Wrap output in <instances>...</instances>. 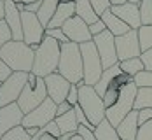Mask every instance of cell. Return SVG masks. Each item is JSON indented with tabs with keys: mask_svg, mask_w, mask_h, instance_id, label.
Segmentation results:
<instances>
[{
	"mask_svg": "<svg viewBox=\"0 0 152 140\" xmlns=\"http://www.w3.org/2000/svg\"><path fill=\"white\" fill-rule=\"evenodd\" d=\"M60 56L61 44L46 35L42 44L35 49V62H33L31 72L39 77H47L51 74H56L58 65H60Z\"/></svg>",
	"mask_w": 152,
	"mask_h": 140,
	"instance_id": "1",
	"label": "cell"
},
{
	"mask_svg": "<svg viewBox=\"0 0 152 140\" xmlns=\"http://www.w3.org/2000/svg\"><path fill=\"white\" fill-rule=\"evenodd\" d=\"M0 58L9 65L12 72L30 74L35 62V49H31L23 40H11L0 49Z\"/></svg>",
	"mask_w": 152,
	"mask_h": 140,
	"instance_id": "2",
	"label": "cell"
},
{
	"mask_svg": "<svg viewBox=\"0 0 152 140\" xmlns=\"http://www.w3.org/2000/svg\"><path fill=\"white\" fill-rule=\"evenodd\" d=\"M58 74H61L72 84H80L84 81V63H82V53L79 44L75 42L61 44Z\"/></svg>",
	"mask_w": 152,
	"mask_h": 140,
	"instance_id": "3",
	"label": "cell"
},
{
	"mask_svg": "<svg viewBox=\"0 0 152 140\" xmlns=\"http://www.w3.org/2000/svg\"><path fill=\"white\" fill-rule=\"evenodd\" d=\"M79 105L93 126H98L105 119V103H103V98L96 93L94 86H88V84L79 86Z\"/></svg>",
	"mask_w": 152,
	"mask_h": 140,
	"instance_id": "4",
	"label": "cell"
},
{
	"mask_svg": "<svg viewBox=\"0 0 152 140\" xmlns=\"http://www.w3.org/2000/svg\"><path fill=\"white\" fill-rule=\"evenodd\" d=\"M46 98H49V96H47V88L44 77H39L33 72H30L28 74V82L23 88L21 96L18 98V105L21 107V110L25 114H28L33 109H37Z\"/></svg>",
	"mask_w": 152,
	"mask_h": 140,
	"instance_id": "5",
	"label": "cell"
},
{
	"mask_svg": "<svg viewBox=\"0 0 152 140\" xmlns=\"http://www.w3.org/2000/svg\"><path fill=\"white\" fill-rule=\"evenodd\" d=\"M137 93H138V86L135 82H129V84L122 86L121 96H119L117 103H115L114 107L107 109V114H105L107 121L112 126L117 128L122 119H124L131 110H135V98H137Z\"/></svg>",
	"mask_w": 152,
	"mask_h": 140,
	"instance_id": "6",
	"label": "cell"
},
{
	"mask_svg": "<svg viewBox=\"0 0 152 140\" xmlns=\"http://www.w3.org/2000/svg\"><path fill=\"white\" fill-rule=\"evenodd\" d=\"M80 46V53H82V63H84V84L88 86H94L103 74V63L98 54V49L94 46V42H84L79 44Z\"/></svg>",
	"mask_w": 152,
	"mask_h": 140,
	"instance_id": "7",
	"label": "cell"
},
{
	"mask_svg": "<svg viewBox=\"0 0 152 140\" xmlns=\"http://www.w3.org/2000/svg\"><path fill=\"white\" fill-rule=\"evenodd\" d=\"M26 82H28V72H12V75L5 79L0 86V107L18 102Z\"/></svg>",
	"mask_w": 152,
	"mask_h": 140,
	"instance_id": "8",
	"label": "cell"
},
{
	"mask_svg": "<svg viewBox=\"0 0 152 140\" xmlns=\"http://www.w3.org/2000/svg\"><path fill=\"white\" fill-rule=\"evenodd\" d=\"M21 23H23V42H26L31 49L42 44V40L46 39V28L40 23V19L33 12H21Z\"/></svg>",
	"mask_w": 152,
	"mask_h": 140,
	"instance_id": "9",
	"label": "cell"
},
{
	"mask_svg": "<svg viewBox=\"0 0 152 140\" xmlns=\"http://www.w3.org/2000/svg\"><path fill=\"white\" fill-rule=\"evenodd\" d=\"M56 109L58 105L51 100V98H46L37 109H33L31 112L25 114L23 117V126L25 128H44L46 125H49L51 121L56 119Z\"/></svg>",
	"mask_w": 152,
	"mask_h": 140,
	"instance_id": "10",
	"label": "cell"
},
{
	"mask_svg": "<svg viewBox=\"0 0 152 140\" xmlns=\"http://www.w3.org/2000/svg\"><path fill=\"white\" fill-rule=\"evenodd\" d=\"M93 42L98 49V54L102 58V63H103V68H110V67H115L119 63V58H117V47H115V37L110 33L108 30H105L103 33L93 37Z\"/></svg>",
	"mask_w": 152,
	"mask_h": 140,
	"instance_id": "11",
	"label": "cell"
},
{
	"mask_svg": "<svg viewBox=\"0 0 152 140\" xmlns=\"http://www.w3.org/2000/svg\"><path fill=\"white\" fill-rule=\"evenodd\" d=\"M115 47H117V58L122 60H131L142 56V46H140V37L138 30H129L126 35L115 37Z\"/></svg>",
	"mask_w": 152,
	"mask_h": 140,
	"instance_id": "12",
	"label": "cell"
},
{
	"mask_svg": "<svg viewBox=\"0 0 152 140\" xmlns=\"http://www.w3.org/2000/svg\"><path fill=\"white\" fill-rule=\"evenodd\" d=\"M44 81H46V88H47V96H49L56 105L66 102L68 91H70V88H72V82H70V81H66V79L63 77L61 74H58V72L44 77Z\"/></svg>",
	"mask_w": 152,
	"mask_h": 140,
	"instance_id": "13",
	"label": "cell"
},
{
	"mask_svg": "<svg viewBox=\"0 0 152 140\" xmlns=\"http://www.w3.org/2000/svg\"><path fill=\"white\" fill-rule=\"evenodd\" d=\"M61 28H63L65 35L68 37L70 42L84 44V42H91L93 40V35H91V32H89V25L86 21H82L79 16L70 18Z\"/></svg>",
	"mask_w": 152,
	"mask_h": 140,
	"instance_id": "14",
	"label": "cell"
},
{
	"mask_svg": "<svg viewBox=\"0 0 152 140\" xmlns=\"http://www.w3.org/2000/svg\"><path fill=\"white\" fill-rule=\"evenodd\" d=\"M23 117H25V112L18 105V102L2 107L0 109V139L12 128L23 125Z\"/></svg>",
	"mask_w": 152,
	"mask_h": 140,
	"instance_id": "15",
	"label": "cell"
},
{
	"mask_svg": "<svg viewBox=\"0 0 152 140\" xmlns=\"http://www.w3.org/2000/svg\"><path fill=\"white\" fill-rule=\"evenodd\" d=\"M110 11L117 18H121L122 21L131 28V30H138L142 26V18H140V7L137 4H122V5H112Z\"/></svg>",
	"mask_w": 152,
	"mask_h": 140,
	"instance_id": "16",
	"label": "cell"
},
{
	"mask_svg": "<svg viewBox=\"0 0 152 140\" xmlns=\"http://www.w3.org/2000/svg\"><path fill=\"white\" fill-rule=\"evenodd\" d=\"M5 23L12 32V40H23L21 11L18 9L14 0H5Z\"/></svg>",
	"mask_w": 152,
	"mask_h": 140,
	"instance_id": "17",
	"label": "cell"
},
{
	"mask_svg": "<svg viewBox=\"0 0 152 140\" xmlns=\"http://www.w3.org/2000/svg\"><path fill=\"white\" fill-rule=\"evenodd\" d=\"M115 130H117L121 140H137L138 130H140V125H138V110H131L119 123V126Z\"/></svg>",
	"mask_w": 152,
	"mask_h": 140,
	"instance_id": "18",
	"label": "cell"
},
{
	"mask_svg": "<svg viewBox=\"0 0 152 140\" xmlns=\"http://www.w3.org/2000/svg\"><path fill=\"white\" fill-rule=\"evenodd\" d=\"M74 16H75V2H60V5H58V9H56V12H54L47 28H61Z\"/></svg>",
	"mask_w": 152,
	"mask_h": 140,
	"instance_id": "19",
	"label": "cell"
},
{
	"mask_svg": "<svg viewBox=\"0 0 152 140\" xmlns=\"http://www.w3.org/2000/svg\"><path fill=\"white\" fill-rule=\"evenodd\" d=\"M100 18L103 19V23L107 25V30L110 32L114 37H121V35H126L128 32L131 30V28H129V26H128V25L122 21L121 18H117V16L114 14L110 9H108V11H105V12L100 16Z\"/></svg>",
	"mask_w": 152,
	"mask_h": 140,
	"instance_id": "20",
	"label": "cell"
},
{
	"mask_svg": "<svg viewBox=\"0 0 152 140\" xmlns=\"http://www.w3.org/2000/svg\"><path fill=\"white\" fill-rule=\"evenodd\" d=\"M122 74L121 67H119V63L115 65V67H110V68H107L103 70V74H102V79L94 84V89H96V93L100 95V96H103L107 93V89H108V86L115 81V79L119 77Z\"/></svg>",
	"mask_w": 152,
	"mask_h": 140,
	"instance_id": "21",
	"label": "cell"
},
{
	"mask_svg": "<svg viewBox=\"0 0 152 140\" xmlns=\"http://www.w3.org/2000/svg\"><path fill=\"white\" fill-rule=\"evenodd\" d=\"M54 121H56V125L60 128L61 135L77 133V130H79V121H77V116H75V110L74 109L70 112H66V114H63V116H58Z\"/></svg>",
	"mask_w": 152,
	"mask_h": 140,
	"instance_id": "22",
	"label": "cell"
},
{
	"mask_svg": "<svg viewBox=\"0 0 152 140\" xmlns=\"http://www.w3.org/2000/svg\"><path fill=\"white\" fill-rule=\"evenodd\" d=\"M75 16H79L88 25H93V23H96L100 19V16L93 9L89 0H75Z\"/></svg>",
	"mask_w": 152,
	"mask_h": 140,
	"instance_id": "23",
	"label": "cell"
},
{
	"mask_svg": "<svg viewBox=\"0 0 152 140\" xmlns=\"http://www.w3.org/2000/svg\"><path fill=\"white\" fill-rule=\"evenodd\" d=\"M58 5H60V0H42L40 9H39V12H37V18L40 19V23L44 25V28L49 26V23H51L54 12H56Z\"/></svg>",
	"mask_w": 152,
	"mask_h": 140,
	"instance_id": "24",
	"label": "cell"
},
{
	"mask_svg": "<svg viewBox=\"0 0 152 140\" xmlns=\"http://www.w3.org/2000/svg\"><path fill=\"white\" fill-rule=\"evenodd\" d=\"M94 135H96V140H121L115 126L110 125L107 121V117L94 128Z\"/></svg>",
	"mask_w": 152,
	"mask_h": 140,
	"instance_id": "25",
	"label": "cell"
},
{
	"mask_svg": "<svg viewBox=\"0 0 152 140\" xmlns=\"http://www.w3.org/2000/svg\"><path fill=\"white\" fill-rule=\"evenodd\" d=\"M119 67H121V70L124 72V74H128V75H131V77H135V75H138L140 72L145 70V65H143V62H142V58L122 60V62H119Z\"/></svg>",
	"mask_w": 152,
	"mask_h": 140,
	"instance_id": "26",
	"label": "cell"
},
{
	"mask_svg": "<svg viewBox=\"0 0 152 140\" xmlns=\"http://www.w3.org/2000/svg\"><path fill=\"white\" fill-rule=\"evenodd\" d=\"M152 109V88H138L135 98V110Z\"/></svg>",
	"mask_w": 152,
	"mask_h": 140,
	"instance_id": "27",
	"label": "cell"
},
{
	"mask_svg": "<svg viewBox=\"0 0 152 140\" xmlns=\"http://www.w3.org/2000/svg\"><path fill=\"white\" fill-rule=\"evenodd\" d=\"M121 86L114 81L110 86H108V89H107V93L102 96L103 98V103H105V109H110V107H114L115 103H117V100H119V96H121Z\"/></svg>",
	"mask_w": 152,
	"mask_h": 140,
	"instance_id": "28",
	"label": "cell"
},
{
	"mask_svg": "<svg viewBox=\"0 0 152 140\" xmlns=\"http://www.w3.org/2000/svg\"><path fill=\"white\" fill-rule=\"evenodd\" d=\"M138 37H140V46L142 53L152 47V25L151 26H140L138 28Z\"/></svg>",
	"mask_w": 152,
	"mask_h": 140,
	"instance_id": "29",
	"label": "cell"
},
{
	"mask_svg": "<svg viewBox=\"0 0 152 140\" xmlns=\"http://www.w3.org/2000/svg\"><path fill=\"white\" fill-rule=\"evenodd\" d=\"M138 7H140L142 26H151L152 25V0H143Z\"/></svg>",
	"mask_w": 152,
	"mask_h": 140,
	"instance_id": "30",
	"label": "cell"
},
{
	"mask_svg": "<svg viewBox=\"0 0 152 140\" xmlns=\"http://www.w3.org/2000/svg\"><path fill=\"white\" fill-rule=\"evenodd\" d=\"M0 140H31V137L28 135V131H26V128L21 125V126H16L12 128L11 131H7L4 137Z\"/></svg>",
	"mask_w": 152,
	"mask_h": 140,
	"instance_id": "31",
	"label": "cell"
},
{
	"mask_svg": "<svg viewBox=\"0 0 152 140\" xmlns=\"http://www.w3.org/2000/svg\"><path fill=\"white\" fill-rule=\"evenodd\" d=\"M135 84L138 88H152V72L143 70L138 75H135Z\"/></svg>",
	"mask_w": 152,
	"mask_h": 140,
	"instance_id": "32",
	"label": "cell"
},
{
	"mask_svg": "<svg viewBox=\"0 0 152 140\" xmlns=\"http://www.w3.org/2000/svg\"><path fill=\"white\" fill-rule=\"evenodd\" d=\"M11 40H12V32L9 28V25L5 23V19H2L0 21V49Z\"/></svg>",
	"mask_w": 152,
	"mask_h": 140,
	"instance_id": "33",
	"label": "cell"
},
{
	"mask_svg": "<svg viewBox=\"0 0 152 140\" xmlns=\"http://www.w3.org/2000/svg\"><path fill=\"white\" fill-rule=\"evenodd\" d=\"M46 35L47 37H51V39H54V40H58L60 44H66V42H70L68 37L65 35L63 28H46Z\"/></svg>",
	"mask_w": 152,
	"mask_h": 140,
	"instance_id": "34",
	"label": "cell"
},
{
	"mask_svg": "<svg viewBox=\"0 0 152 140\" xmlns=\"http://www.w3.org/2000/svg\"><path fill=\"white\" fill-rule=\"evenodd\" d=\"M93 5V9L96 11V14L102 16L105 11H108L110 7H112V4H110V0H89Z\"/></svg>",
	"mask_w": 152,
	"mask_h": 140,
	"instance_id": "35",
	"label": "cell"
},
{
	"mask_svg": "<svg viewBox=\"0 0 152 140\" xmlns=\"http://www.w3.org/2000/svg\"><path fill=\"white\" fill-rule=\"evenodd\" d=\"M137 140H152V121H149V123H145V125L140 126Z\"/></svg>",
	"mask_w": 152,
	"mask_h": 140,
	"instance_id": "36",
	"label": "cell"
},
{
	"mask_svg": "<svg viewBox=\"0 0 152 140\" xmlns=\"http://www.w3.org/2000/svg\"><path fill=\"white\" fill-rule=\"evenodd\" d=\"M44 131H46L47 135H51V137H54V139H61V131H60V128H58V125H56V121H51L49 125H46L44 128H42Z\"/></svg>",
	"mask_w": 152,
	"mask_h": 140,
	"instance_id": "37",
	"label": "cell"
},
{
	"mask_svg": "<svg viewBox=\"0 0 152 140\" xmlns=\"http://www.w3.org/2000/svg\"><path fill=\"white\" fill-rule=\"evenodd\" d=\"M107 30V25L103 23V19L100 18L96 23H93V25H89V32H91L93 37H96V35H100V33H103V32Z\"/></svg>",
	"mask_w": 152,
	"mask_h": 140,
	"instance_id": "38",
	"label": "cell"
},
{
	"mask_svg": "<svg viewBox=\"0 0 152 140\" xmlns=\"http://www.w3.org/2000/svg\"><path fill=\"white\" fill-rule=\"evenodd\" d=\"M66 102H68L72 107H75L77 103H79V86H77V84H72V88H70V91H68V96H66Z\"/></svg>",
	"mask_w": 152,
	"mask_h": 140,
	"instance_id": "39",
	"label": "cell"
},
{
	"mask_svg": "<svg viewBox=\"0 0 152 140\" xmlns=\"http://www.w3.org/2000/svg\"><path fill=\"white\" fill-rule=\"evenodd\" d=\"M77 133L82 137L84 140H96V135H94V130L91 128H88V126H82L79 125V130H77Z\"/></svg>",
	"mask_w": 152,
	"mask_h": 140,
	"instance_id": "40",
	"label": "cell"
},
{
	"mask_svg": "<svg viewBox=\"0 0 152 140\" xmlns=\"http://www.w3.org/2000/svg\"><path fill=\"white\" fill-rule=\"evenodd\" d=\"M152 121V109H140L138 110V125H145Z\"/></svg>",
	"mask_w": 152,
	"mask_h": 140,
	"instance_id": "41",
	"label": "cell"
},
{
	"mask_svg": "<svg viewBox=\"0 0 152 140\" xmlns=\"http://www.w3.org/2000/svg\"><path fill=\"white\" fill-rule=\"evenodd\" d=\"M11 75H12V70L9 68V65H7V63L0 58V82H4L5 79H9Z\"/></svg>",
	"mask_w": 152,
	"mask_h": 140,
	"instance_id": "42",
	"label": "cell"
},
{
	"mask_svg": "<svg viewBox=\"0 0 152 140\" xmlns=\"http://www.w3.org/2000/svg\"><path fill=\"white\" fill-rule=\"evenodd\" d=\"M140 58H142V62H143V65H145V70H151L152 72V47L147 49V51H143Z\"/></svg>",
	"mask_w": 152,
	"mask_h": 140,
	"instance_id": "43",
	"label": "cell"
},
{
	"mask_svg": "<svg viewBox=\"0 0 152 140\" xmlns=\"http://www.w3.org/2000/svg\"><path fill=\"white\" fill-rule=\"evenodd\" d=\"M72 109H74V107H72L68 102L60 103V105H58V109H56V117H58V116H63V114H66V112H70Z\"/></svg>",
	"mask_w": 152,
	"mask_h": 140,
	"instance_id": "44",
	"label": "cell"
},
{
	"mask_svg": "<svg viewBox=\"0 0 152 140\" xmlns=\"http://www.w3.org/2000/svg\"><path fill=\"white\" fill-rule=\"evenodd\" d=\"M5 19V0H0V21Z\"/></svg>",
	"mask_w": 152,
	"mask_h": 140,
	"instance_id": "45",
	"label": "cell"
},
{
	"mask_svg": "<svg viewBox=\"0 0 152 140\" xmlns=\"http://www.w3.org/2000/svg\"><path fill=\"white\" fill-rule=\"evenodd\" d=\"M128 0H110V4L112 5H122V4H126Z\"/></svg>",
	"mask_w": 152,
	"mask_h": 140,
	"instance_id": "46",
	"label": "cell"
},
{
	"mask_svg": "<svg viewBox=\"0 0 152 140\" xmlns=\"http://www.w3.org/2000/svg\"><path fill=\"white\" fill-rule=\"evenodd\" d=\"M16 4H25V5H26V4H33V2H39V0H14Z\"/></svg>",
	"mask_w": 152,
	"mask_h": 140,
	"instance_id": "47",
	"label": "cell"
},
{
	"mask_svg": "<svg viewBox=\"0 0 152 140\" xmlns=\"http://www.w3.org/2000/svg\"><path fill=\"white\" fill-rule=\"evenodd\" d=\"M39 140H58V139H54V137H51V135H47L46 133V135H42Z\"/></svg>",
	"mask_w": 152,
	"mask_h": 140,
	"instance_id": "48",
	"label": "cell"
},
{
	"mask_svg": "<svg viewBox=\"0 0 152 140\" xmlns=\"http://www.w3.org/2000/svg\"><path fill=\"white\" fill-rule=\"evenodd\" d=\"M70 140H84V139H82V137H80L79 133H74V135L70 137Z\"/></svg>",
	"mask_w": 152,
	"mask_h": 140,
	"instance_id": "49",
	"label": "cell"
},
{
	"mask_svg": "<svg viewBox=\"0 0 152 140\" xmlns=\"http://www.w3.org/2000/svg\"><path fill=\"white\" fill-rule=\"evenodd\" d=\"M74 133H68V135H61V139L60 140H70V137H72Z\"/></svg>",
	"mask_w": 152,
	"mask_h": 140,
	"instance_id": "50",
	"label": "cell"
},
{
	"mask_svg": "<svg viewBox=\"0 0 152 140\" xmlns=\"http://www.w3.org/2000/svg\"><path fill=\"white\" fill-rule=\"evenodd\" d=\"M128 2H129V4H137V5H140L143 0H128Z\"/></svg>",
	"mask_w": 152,
	"mask_h": 140,
	"instance_id": "51",
	"label": "cell"
},
{
	"mask_svg": "<svg viewBox=\"0 0 152 140\" xmlns=\"http://www.w3.org/2000/svg\"><path fill=\"white\" fill-rule=\"evenodd\" d=\"M60 2H75V0H60Z\"/></svg>",
	"mask_w": 152,
	"mask_h": 140,
	"instance_id": "52",
	"label": "cell"
},
{
	"mask_svg": "<svg viewBox=\"0 0 152 140\" xmlns=\"http://www.w3.org/2000/svg\"><path fill=\"white\" fill-rule=\"evenodd\" d=\"M0 86H2V82H0Z\"/></svg>",
	"mask_w": 152,
	"mask_h": 140,
	"instance_id": "53",
	"label": "cell"
}]
</instances>
